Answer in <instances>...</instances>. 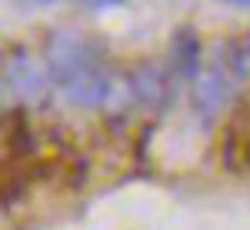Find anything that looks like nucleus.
<instances>
[{"mask_svg":"<svg viewBox=\"0 0 250 230\" xmlns=\"http://www.w3.org/2000/svg\"><path fill=\"white\" fill-rule=\"evenodd\" d=\"M47 70L23 47L0 54V114L37 107L47 97Z\"/></svg>","mask_w":250,"mask_h":230,"instance_id":"obj_1","label":"nucleus"},{"mask_svg":"<svg viewBox=\"0 0 250 230\" xmlns=\"http://www.w3.org/2000/svg\"><path fill=\"white\" fill-rule=\"evenodd\" d=\"M224 3H233V7H250V0H224Z\"/></svg>","mask_w":250,"mask_h":230,"instance_id":"obj_7","label":"nucleus"},{"mask_svg":"<svg viewBox=\"0 0 250 230\" xmlns=\"http://www.w3.org/2000/svg\"><path fill=\"white\" fill-rule=\"evenodd\" d=\"M130 77H134L137 104L154 107V110L167 107V100L173 97V84H177L170 67H164V63H140Z\"/></svg>","mask_w":250,"mask_h":230,"instance_id":"obj_4","label":"nucleus"},{"mask_svg":"<svg viewBox=\"0 0 250 230\" xmlns=\"http://www.w3.org/2000/svg\"><path fill=\"white\" fill-rule=\"evenodd\" d=\"M224 70H227V77L233 80V87H244V84H250V34H244V37H233L230 43H227V50H224Z\"/></svg>","mask_w":250,"mask_h":230,"instance_id":"obj_6","label":"nucleus"},{"mask_svg":"<svg viewBox=\"0 0 250 230\" xmlns=\"http://www.w3.org/2000/svg\"><path fill=\"white\" fill-rule=\"evenodd\" d=\"M233 90H237V87H233L230 77H227L224 63H220V60L210 63V67L190 84V107H193V114L200 117L204 124L213 120V117H220L227 107H230Z\"/></svg>","mask_w":250,"mask_h":230,"instance_id":"obj_3","label":"nucleus"},{"mask_svg":"<svg viewBox=\"0 0 250 230\" xmlns=\"http://www.w3.org/2000/svg\"><path fill=\"white\" fill-rule=\"evenodd\" d=\"M97 67H104L97 43H90L87 37H80V34H70V30L50 34L47 47H43V70L50 77V84L63 87V84L90 74Z\"/></svg>","mask_w":250,"mask_h":230,"instance_id":"obj_2","label":"nucleus"},{"mask_svg":"<svg viewBox=\"0 0 250 230\" xmlns=\"http://www.w3.org/2000/svg\"><path fill=\"white\" fill-rule=\"evenodd\" d=\"M170 70L180 84H193L204 74V43L193 30H177L173 34V57H170Z\"/></svg>","mask_w":250,"mask_h":230,"instance_id":"obj_5","label":"nucleus"}]
</instances>
